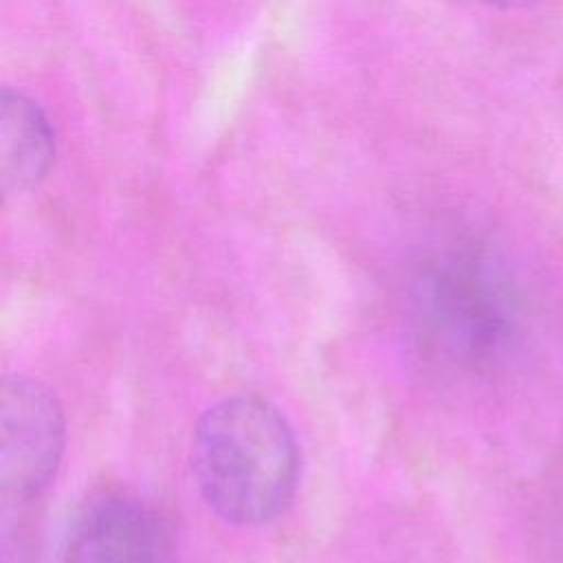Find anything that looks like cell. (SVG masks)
<instances>
[{
	"mask_svg": "<svg viewBox=\"0 0 563 563\" xmlns=\"http://www.w3.org/2000/svg\"><path fill=\"white\" fill-rule=\"evenodd\" d=\"M402 314L416 347L462 374L506 363L523 334V299L506 264L484 244L449 238L405 273Z\"/></svg>",
	"mask_w": 563,
	"mask_h": 563,
	"instance_id": "obj_1",
	"label": "cell"
},
{
	"mask_svg": "<svg viewBox=\"0 0 563 563\" xmlns=\"http://www.w3.org/2000/svg\"><path fill=\"white\" fill-rule=\"evenodd\" d=\"M299 444L286 416L251 394L211 405L191 438V473L207 506L229 523L260 526L290 504Z\"/></svg>",
	"mask_w": 563,
	"mask_h": 563,
	"instance_id": "obj_2",
	"label": "cell"
},
{
	"mask_svg": "<svg viewBox=\"0 0 563 563\" xmlns=\"http://www.w3.org/2000/svg\"><path fill=\"white\" fill-rule=\"evenodd\" d=\"M64 442L66 420L57 396L33 376H7L0 407L2 499H35L55 477Z\"/></svg>",
	"mask_w": 563,
	"mask_h": 563,
	"instance_id": "obj_3",
	"label": "cell"
},
{
	"mask_svg": "<svg viewBox=\"0 0 563 563\" xmlns=\"http://www.w3.org/2000/svg\"><path fill=\"white\" fill-rule=\"evenodd\" d=\"M169 534L161 515L139 495L108 488L70 517L62 563H165Z\"/></svg>",
	"mask_w": 563,
	"mask_h": 563,
	"instance_id": "obj_4",
	"label": "cell"
},
{
	"mask_svg": "<svg viewBox=\"0 0 563 563\" xmlns=\"http://www.w3.org/2000/svg\"><path fill=\"white\" fill-rule=\"evenodd\" d=\"M55 158V134L29 97L4 90L0 106V169L7 194L35 187Z\"/></svg>",
	"mask_w": 563,
	"mask_h": 563,
	"instance_id": "obj_5",
	"label": "cell"
},
{
	"mask_svg": "<svg viewBox=\"0 0 563 563\" xmlns=\"http://www.w3.org/2000/svg\"><path fill=\"white\" fill-rule=\"evenodd\" d=\"M484 7H493V9H523V7H532L539 4L543 0H471Z\"/></svg>",
	"mask_w": 563,
	"mask_h": 563,
	"instance_id": "obj_6",
	"label": "cell"
}]
</instances>
